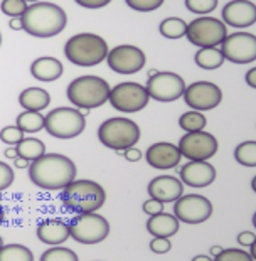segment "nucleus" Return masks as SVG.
Wrapping results in <instances>:
<instances>
[{
  "label": "nucleus",
  "instance_id": "nucleus-44",
  "mask_svg": "<svg viewBox=\"0 0 256 261\" xmlns=\"http://www.w3.org/2000/svg\"><path fill=\"white\" fill-rule=\"evenodd\" d=\"M244 80H246V85L251 86L253 90H256V68H251L244 76Z\"/></svg>",
  "mask_w": 256,
  "mask_h": 261
},
{
  "label": "nucleus",
  "instance_id": "nucleus-29",
  "mask_svg": "<svg viewBox=\"0 0 256 261\" xmlns=\"http://www.w3.org/2000/svg\"><path fill=\"white\" fill-rule=\"evenodd\" d=\"M159 31H160V34L167 39H181L186 36L187 24H186V20L181 17H167L160 22Z\"/></svg>",
  "mask_w": 256,
  "mask_h": 261
},
{
  "label": "nucleus",
  "instance_id": "nucleus-55",
  "mask_svg": "<svg viewBox=\"0 0 256 261\" xmlns=\"http://www.w3.org/2000/svg\"><path fill=\"white\" fill-rule=\"evenodd\" d=\"M24 2H32V4H36V2H39V0H24Z\"/></svg>",
  "mask_w": 256,
  "mask_h": 261
},
{
  "label": "nucleus",
  "instance_id": "nucleus-36",
  "mask_svg": "<svg viewBox=\"0 0 256 261\" xmlns=\"http://www.w3.org/2000/svg\"><path fill=\"white\" fill-rule=\"evenodd\" d=\"M125 2L128 7L137 12H152V10L162 7L164 0H125Z\"/></svg>",
  "mask_w": 256,
  "mask_h": 261
},
{
  "label": "nucleus",
  "instance_id": "nucleus-40",
  "mask_svg": "<svg viewBox=\"0 0 256 261\" xmlns=\"http://www.w3.org/2000/svg\"><path fill=\"white\" fill-rule=\"evenodd\" d=\"M143 213L148 216H155L164 213V202L155 201V199H148V201L143 202Z\"/></svg>",
  "mask_w": 256,
  "mask_h": 261
},
{
  "label": "nucleus",
  "instance_id": "nucleus-2",
  "mask_svg": "<svg viewBox=\"0 0 256 261\" xmlns=\"http://www.w3.org/2000/svg\"><path fill=\"white\" fill-rule=\"evenodd\" d=\"M22 29L32 37L47 39L61 34L68 24V15L59 5L51 2H36L27 5L20 15Z\"/></svg>",
  "mask_w": 256,
  "mask_h": 261
},
{
  "label": "nucleus",
  "instance_id": "nucleus-15",
  "mask_svg": "<svg viewBox=\"0 0 256 261\" xmlns=\"http://www.w3.org/2000/svg\"><path fill=\"white\" fill-rule=\"evenodd\" d=\"M184 101L196 112H208L219 107L222 101V91L218 85L211 81H196L186 86Z\"/></svg>",
  "mask_w": 256,
  "mask_h": 261
},
{
  "label": "nucleus",
  "instance_id": "nucleus-56",
  "mask_svg": "<svg viewBox=\"0 0 256 261\" xmlns=\"http://www.w3.org/2000/svg\"><path fill=\"white\" fill-rule=\"evenodd\" d=\"M2 246H4V240L0 238V248H2Z\"/></svg>",
  "mask_w": 256,
  "mask_h": 261
},
{
  "label": "nucleus",
  "instance_id": "nucleus-26",
  "mask_svg": "<svg viewBox=\"0 0 256 261\" xmlns=\"http://www.w3.org/2000/svg\"><path fill=\"white\" fill-rule=\"evenodd\" d=\"M15 150H17V155L22 159L29 160H36L39 157H42L44 153H46V145L39 140V138H22V140L15 145Z\"/></svg>",
  "mask_w": 256,
  "mask_h": 261
},
{
  "label": "nucleus",
  "instance_id": "nucleus-42",
  "mask_svg": "<svg viewBox=\"0 0 256 261\" xmlns=\"http://www.w3.org/2000/svg\"><path fill=\"white\" fill-rule=\"evenodd\" d=\"M254 240H256V236L251 231H243L238 234V243L241 244V246H251Z\"/></svg>",
  "mask_w": 256,
  "mask_h": 261
},
{
  "label": "nucleus",
  "instance_id": "nucleus-18",
  "mask_svg": "<svg viewBox=\"0 0 256 261\" xmlns=\"http://www.w3.org/2000/svg\"><path fill=\"white\" fill-rule=\"evenodd\" d=\"M145 159H147L150 167L159 169V170H169V169L177 167V165L181 164L182 155L179 152V148H177V145H174V143L159 142V143H153V145L148 147Z\"/></svg>",
  "mask_w": 256,
  "mask_h": 261
},
{
  "label": "nucleus",
  "instance_id": "nucleus-50",
  "mask_svg": "<svg viewBox=\"0 0 256 261\" xmlns=\"http://www.w3.org/2000/svg\"><path fill=\"white\" fill-rule=\"evenodd\" d=\"M249 248H251V251H249V254H251V258L256 261V240L253 241V244H251Z\"/></svg>",
  "mask_w": 256,
  "mask_h": 261
},
{
  "label": "nucleus",
  "instance_id": "nucleus-47",
  "mask_svg": "<svg viewBox=\"0 0 256 261\" xmlns=\"http://www.w3.org/2000/svg\"><path fill=\"white\" fill-rule=\"evenodd\" d=\"M5 157L7 159H17L19 155H17V150H15V147H10L5 150Z\"/></svg>",
  "mask_w": 256,
  "mask_h": 261
},
{
  "label": "nucleus",
  "instance_id": "nucleus-39",
  "mask_svg": "<svg viewBox=\"0 0 256 261\" xmlns=\"http://www.w3.org/2000/svg\"><path fill=\"white\" fill-rule=\"evenodd\" d=\"M172 248V243L169 238H155V240L150 241V249L157 254H165L169 253Z\"/></svg>",
  "mask_w": 256,
  "mask_h": 261
},
{
  "label": "nucleus",
  "instance_id": "nucleus-21",
  "mask_svg": "<svg viewBox=\"0 0 256 261\" xmlns=\"http://www.w3.org/2000/svg\"><path fill=\"white\" fill-rule=\"evenodd\" d=\"M37 238L39 241L51 244V246H59L69 240V226L56 218L44 219L37 226Z\"/></svg>",
  "mask_w": 256,
  "mask_h": 261
},
{
  "label": "nucleus",
  "instance_id": "nucleus-23",
  "mask_svg": "<svg viewBox=\"0 0 256 261\" xmlns=\"http://www.w3.org/2000/svg\"><path fill=\"white\" fill-rule=\"evenodd\" d=\"M63 63L56 58H39L31 64V74L39 81H56L63 74Z\"/></svg>",
  "mask_w": 256,
  "mask_h": 261
},
{
  "label": "nucleus",
  "instance_id": "nucleus-53",
  "mask_svg": "<svg viewBox=\"0 0 256 261\" xmlns=\"http://www.w3.org/2000/svg\"><path fill=\"white\" fill-rule=\"evenodd\" d=\"M159 73V71L157 69H150L148 71V77H152V76H155V74H157Z\"/></svg>",
  "mask_w": 256,
  "mask_h": 261
},
{
  "label": "nucleus",
  "instance_id": "nucleus-57",
  "mask_svg": "<svg viewBox=\"0 0 256 261\" xmlns=\"http://www.w3.org/2000/svg\"><path fill=\"white\" fill-rule=\"evenodd\" d=\"M0 44H2V34H0Z\"/></svg>",
  "mask_w": 256,
  "mask_h": 261
},
{
  "label": "nucleus",
  "instance_id": "nucleus-32",
  "mask_svg": "<svg viewBox=\"0 0 256 261\" xmlns=\"http://www.w3.org/2000/svg\"><path fill=\"white\" fill-rule=\"evenodd\" d=\"M41 261H80L78 254L69 248L53 246L51 249L42 253Z\"/></svg>",
  "mask_w": 256,
  "mask_h": 261
},
{
  "label": "nucleus",
  "instance_id": "nucleus-52",
  "mask_svg": "<svg viewBox=\"0 0 256 261\" xmlns=\"http://www.w3.org/2000/svg\"><path fill=\"white\" fill-rule=\"evenodd\" d=\"M251 189H253L254 194H256V175L253 177V180H251Z\"/></svg>",
  "mask_w": 256,
  "mask_h": 261
},
{
  "label": "nucleus",
  "instance_id": "nucleus-10",
  "mask_svg": "<svg viewBox=\"0 0 256 261\" xmlns=\"http://www.w3.org/2000/svg\"><path fill=\"white\" fill-rule=\"evenodd\" d=\"M148 93L145 86H142L140 83H120V85L113 86L110 90L108 101L111 107L118 112L123 113H137L143 110L148 105Z\"/></svg>",
  "mask_w": 256,
  "mask_h": 261
},
{
  "label": "nucleus",
  "instance_id": "nucleus-5",
  "mask_svg": "<svg viewBox=\"0 0 256 261\" xmlns=\"http://www.w3.org/2000/svg\"><path fill=\"white\" fill-rule=\"evenodd\" d=\"M110 85L99 76H80L69 83L68 99L81 110H93L108 101Z\"/></svg>",
  "mask_w": 256,
  "mask_h": 261
},
{
  "label": "nucleus",
  "instance_id": "nucleus-13",
  "mask_svg": "<svg viewBox=\"0 0 256 261\" xmlns=\"http://www.w3.org/2000/svg\"><path fill=\"white\" fill-rule=\"evenodd\" d=\"M174 216L179 219V223L201 224L213 216V204L204 196L187 194V196H181L175 201Z\"/></svg>",
  "mask_w": 256,
  "mask_h": 261
},
{
  "label": "nucleus",
  "instance_id": "nucleus-45",
  "mask_svg": "<svg viewBox=\"0 0 256 261\" xmlns=\"http://www.w3.org/2000/svg\"><path fill=\"white\" fill-rule=\"evenodd\" d=\"M14 164H15V167H17V169H29V165H31L29 160H25V159H22V157L14 159Z\"/></svg>",
  "mask_w": 256,
  "mask_h": 261
},
{
  "label": "nucleus",
  "instance_id": "nucleus-11",
  "mask_svg": "<svg viewBox=\"0 0 256 261\" xmlns=\"http://www.w3.org/2000/svg\"><path fill=\"white\" fill-rule=\"evenodd\" d=\"M179 152L182 157H186L192 162H206V160L213 159L219 148L218 138L213 133L208 132H187L186 135L181 138Z\"/></svg>",
  "mask_w": 256,
  "mask_h": 261
},
{
  "label": "nucleus",
  "instance_id": "nucleus-4",
  "mask_svg": "<svg viewBox=\"0 0 256 261\" xmlns=\"http://www.w3.org/2000/svg\"><path fill=\"white\" fill-rule=\"evenodd\" d=\"M108 44L103 37L90 32L76 34L66 42L64 54L69 63L81 68H91L99 64L108 56Z\"/></svg>",
  "mask_w": 256,
  "mask_h": 261
},
{
  "label": "nucleus",
  "instance_id": "nucleus-48",
  "mask_svg": "<svg viewBox=\"0 0 256 261\" xmlns=\"http://www.w3.org/2000/svg\"><path fill=\"white\" fill-rule=\"evenodd\" d=\"M192 261H213L211 256H206V254H199V256H194Z\"/></svg>",
  "mask_w": 256,
  "mask_h": 261
},
{
  "label": "nucleus",
  "instance_id": "nucleus-3",
  "mask_svg": "<svg viewBox=\"0 0 256 261\" xmlns=\"http://www.w3.org/2000/svg\"><path fill=\"white\" fill-rule=\"evenodd\" d=\"M107 201L105 189L94 180H73L61 191V202L69 213H96Z\"/></svg>",
  "mask_w": 256,
  "mask_h": 261
},
{
  "label": "nucleus",
  "instance_id": "nucleus-1",
  "mask_svg": "<svg viewBox=\"0 0 256 261\" xmlns=\"http://www.w3.org/2000/svg\"><path fill=\"white\" fill-rule=\"evenodd\" d=\"M76 165L61 153H44L29 165V179L44 191H63L76 180Z\"/></svg>",
  "mask_w": 256,
  "mask_h": 261
},
{
  "label": "nucleus",
  "instance_id": "nucleus-6",
  "mask_svg": "<svg viewBox=\"0 0 256 261\" xmlns=\"http://www.w3.org/2000/svg\"><path fill=\"white\" fill-rule=\"evenodd\" d=\"M140 126L133 120L113 116L99 125L98 138L105 147L116 150V152H123V150L137 145L140 140Z\"/></svg>",
  "mask_w": 256,
  "mask_h": 261
},
{
  "label": "nucleus",
  "instance_id": "nucleus-17",
  "mask_svg": "<svg viewBox=\"0 0 256 261\" xmlns=\"http://www.w3.org/2000/svg\"><path fill=\"white\" fill-rule=\"evenodd\" d=\"M222 20L231 27H249L256 22V5L249 0H231L222 9Z\"/></svg>",
  "mask_w": 256,
  "mask_h": 261
},
{
  "label": "nucleus",
  "instance_id": "nucleus-51",
  "mask_svg": "<svg viewBox=\"0 0 256 261\" xmlns=\"http://www.w3.org/2000/svg\"><path fill=\"white\" fill-rule=\"evenodd\" d=\"M4 218H5V213H4L2 205H0V226H2V224H4Z\"/></svg>",
  "mask_w": 256,
  "mask_h": 261
},
{
  "label": "nucleus",
  "instance_id": "nucleus-34",
  "mask_svg": "<svg viewBox=\"0 0 256 261\" xmlns=\"http://www.w3.org/2000/svg\"><path fill=\"white\" fill-rule=\"evenodd\" d=\"M213 261H254V259L251 258V254L243 251V249L227 248V249H222L218 256H214Z\"/></svg>",
  "mask_w": 256,
  "mask_h": 261
},
{
  "label": "nucleus",
  "instance_id": "nucleus-25",
  "mask_svg": "<svg viewBox=\"0 0 256 261\" xmlns=\"http://www.w3.org/2000/svg\"><path fill=\"white\" fill-rule=\"evenodd\" d=\"M194 61H196V64L199 68L202 69H218L221 68L222 64H224V56H222L221 49L218 47H202L199 49L196 53V56H194Z\"/></svg>",
  "mask_w": 256,
  "mask_h": 261
},
{
  "label": "nucleus",
  "instance_id": "nucleus-7",
  "mask_svg": "<svg viewBox=\"0 0 256 261\" xmlns=\"http://www.w3.org/2000/svg\"><path fill=\"white\" fill-rule=\"evenodd\" d=\"M44 128L54 138L69 140L78 135H81L86 128V118L80 110L61 107L49 112L44 116Z\"/></svg>",
  "mask_w": 256,
  "mask_h": 261
},
{
  "label": "nucleus",
  "instance_id": "nucleus-22",
  "mask_svg": "<svg viewBox=\"0 0 256 261\" xmlns=\"http://www.w3.org/2000/svg\"><path fill=\"white\" fill-rule=\"evenodd\" d=\"M179 219L174 214L160 213L155 216H150L147 221V231L153 238H172L179 231Z\"/></svg>",
  "mask_w": 256,
  "mask_h": 261
},
{
  "label": "nucleus",
  "instance_id": "nucleus-27",
  "mask_svg": "<svg viewBox=\"0 0 256 261\" xmlns=\"http://www.w3.org/2000/svg\"><path fill=\"white\" fill-rule=\"evenodd\" d=\"M0 261H34V253L24 244H4L0 248Z\"/></svg>",
  "mask_w": 256,
  "mask_h": 261
},
{
  "label": "nucleus",
  "instance_id": "nucleus-30",
  "mask_svg": "<svg viewBox=\"0 0 256 261\" xmlns=\"http://www.w3.org/2000/svg\"><path fill=\"white\" fill-rule=\"evenodd\" d=\"M235 159L244 167H256V142H243L235 148Z\"/></svg>",
  "mask_w": 256,
  "mask_h": 261
},
{
  "label": "nucleus",
  "instance_id": "nucleus-35",
  "mask_svg": "<svg viewBox=\"0 0 256 261\" xmlns=\"http://www.w3.org/2000/svg\"><path fill=\"white\" fill-rule=\"evenodd\" d=\"M25 9L27 4L24 0H2V4H0V10L9 17H20L25 12Z\"/></svg>",
  "mask_w": 256,
  "mask_h": 261
},
{
  "label": "nucleus",
  "instance_id": "nucleus-49",
  "mask_svg": "<svg viewBox=\"0 0 256 261\" xmlns=\"http://www.w3.org/2000/svg\"><path fill=\"white\" fill-rule=\"evenodd\" d=\"M221 251H222V248H221V246H213V248H211V251H209V253L213 254V256H218V254H219Z\"/></svg>",
  "mask_w": 256,
  "mask_h": 261
},
{
  "label": "nucleus",
  "instance_id": "nucleus-38",
  "mask_svg": "<svg viewBox=\"0 0 256 261\" xmlns=\"http://www.w3.org/2000/svg\"><path fill=\"white\" fill-rule=\"evenodd\" d=\"M14 182V170L5 162H0V191H5Z\"/></svg>",
  "mask_w": 256,
  "mask_h": 261
},
{
  "label": "nucleus",
  "instance_id": "nucleus-46",
  "mask_svg": "<svg viewBox=\"0 0 256 261\" xmlns=\"http://www.w3.org/2000/svg\"><path fill=\"white\" fill-rule=\"evenodd\" d=\"M9 25H10V29L12 31H20L22 29V20L20 17H12L9 22Z\"/></svg>",
  "mask_w": 256,
  "mask_h": 261
},
{
  "label": "nucleus",
  "instance_id": "nucleus-8",
  "mask_svg": "<svg viewBox=\"0 0 256 261\" xmlns=\"http://www.w3.org/2000/svg\"><path fill=\"white\" fill-rule=\"evenodd\" d=\"M68 226L69 236L81 244H98L110 234V223L96 213L76 214Z\"/></svg>",
  "mask_w": 256,
  "mask_h": 261
},
{
  "label": "nucleus",
  "instance_id": "nucleus-14",
  "mask_svg": "<svg viewBox=\"0 0 256 261\" xmlns=\"http://www.w3.org/2000/svg\"><path fill=\"white\" fill-rule=\"evenodd\" d=\"M224 59L235 64H248L256 61V36L249 32H235L221 42Z\"/></svg>",
  "mask_w": 256,
  "mask_h": 261
},
{
  "label": "nucleus",
  "instance_id": "nucleus-54",
  "mask_svg": "<svg viewBox=\"0 0 256 261\" xmlns=\"http://www.w3.org/2000/svg\"><path fill=\"white\" fill-rule=\"evenodd\" d=\"M253 226H254V229H256V213L253 214Z\"/></svg>",
  "mask_w": 256,
  "mask_h": 261
},
{
  "label": "nucleus",
  "instance_id": "nucleus-43",
  "mask_svg": "<svg viewBox=\"0 0 256 261\" xmlns=\"http://www.w3.org/2000/svg\"><path fill=\"white\" fill-rule=\"evenodd\" d=\"M123 155L128 162H138V160L142 159V152L137 147H130V148L123 150Z\"/></svg>",
  "mask_w": 256,
  "mask_h": 261
},
{
  "label": "nucleus",
  "instance_id": "nucleus-31",
  "mask_svg": "<svg viewBox=\"0 0 256 261\" xmlns=\"http://www.w3.org/2000/svg\"><path fill=\"white\" fill-rule=\"evenodd\" d=\"M179 125H181V128L186 132H201L206 128V125H208V120H206V116L201 112L192 110V112H187L181 116Z\"/></svg>",
  "mask_w": 256,
  "mask_h": 261
},
{
  "label": "nucleus",
  "instance_id": "nucleus-28",
  "mask_svg": "<svg viewBox=\"0 0 256 261\" xmlns=\"http://www.w3.org/2000/svg\"><path fill=\"white\" fill-rule=\"evenodd\" d=\"M17 126L24 133H36L44 128V116L39 112H22L17 116Z\"/></svg>",
  "mask_w": 256,
  "mask_h": 261
},
{
  "label": "nucleus",
  "instance_id": "nucleus-16",
  "mask_svg": "<svg viewBox=\"0 0 256 261\" xmlns=\"http://www.w3.org/2000/svg\"><path fill=\"white\" fill-rule=\"evenodd\" d=\"M108 66L118 74H135L145 66V53L137 46H116L108 51Z\"/></svg>",
  "mask_w": 256,
  "mask_h": 261
},
{
  "label": "nucleus",
  "instance_id": "nucleus-33",
  "mask_svg": "<svg viewBox=\"0 0 256 261\" xmlns=\"http://www.w3.org/2000/svg\"><path fill=\"white\" fill-rule=\"evenodd\" d=\"M187 10H191L194 14L206 15L213 12L218 7V0H186Z\"/></svg>",
  "mask_w": 256,
  "mask_h": 261
},
{
  "label": "nucleus",
  "instance_id": "nucleus-9",
  "mask_svg": "<svg viewBox=\"0 0 256 261\" xmlns=\"http://www.w3.org/2000/svg\"><path fill=\"white\" fill-rule=\"evenodd\" d=\"M186 36L189 39V42L197 46L199 49L216 47L226 39L227 29L224 22L206 15V17L194 19L191 24H187Z\"/></svg>",
  "mask_w": 256,
  "mask_h": 261
},
{
  "label": "nucleus",
  "instance_id": "nucleus-20",
  "mask_svg": "<svg viewBox=\"0 0 256 261\" xmlns=\"http://www.w3.org/2000/svg\"><path fill=\"white\" fill-rule=\"evenodd\" d=\"M150 199L160 202H175L181 196H184V184L172 175H159L150 180L147 187Z\"/></svg>",
  "mask_w": 256,
  "mask_h": 261
},
{
  "label": "nucleus",
  "instance_id": "nucleus-24",
  "mask_svg": "<svg viewBox=\"0 0 256 261\" xmlns=\"http://www.w3.org/2000/svg\"><path fill=\"white\" fill-rule=\"evenodd\" d=\"M51 103V96L42 88H27L19 94V105L27 112H41Z\"/></svg>",
  "mask_w": 256,
  "mask_h": 261
},
{
  "label": "nucleus",
  "instance_id": "nucleus-19",
  "mask_svg": "<svg viewBox=\"0 0 256 261\" xmlns=\"http://www.w3.org/2000/svg\"><path fill=\"white\" fill-rule=\"evenodd\" d=\"M181 182L189 187H208L216 180V169L208 160L206 162H187L179 169Z\"/></svg>",
  "mask_w": 256,
  "mask_h": 261
},
{
  "label": "nucleus",
  "instance_id": "nucleus-41",
  "mask_svg": "<svg viewBox=\"0 0 256 261\" xmlns=\"http://www.w3.org/2000/svg\"><path fill=\"white\" fill-rule=\"evenodd\" d=\"M74 2L85 9H101L107 7L111 0H74Z\"/></svg>",
  "mask_w": 256,
  "mask_h": 261
},
{
  "label": "nucleus",
  "instance_id": "nucleus-37",
  "mask_svg": "<svg viewBox=\"0 0 256 261\" xmlns=\"http://www.w3.org/2000/svg\"><path fill=\"white\" fill-rule=\"evenodd\" d=\"M24 138V132L19 130L17 126H5L0 130V140L7 145H17V143Z\"/></svg>",
  "mask_w": 256,
  "mask_h": 261
},
{
  "label": "nucleus",
  "instance_id": "nucleus-12",
  "mask_svg": "<svg viewBox=\"0 0 256 261\" xmlns=\"http://www.w3.org/2000/svg\"><path fill=\"white\" fill-rule=\"evenodd\" d=\"M145 90L150 98L160 103H170L179 99L186 91V83L175 73L170 71H159L157 74L148 77Z\"/></svg>",
  "mask_w": 256,
  "mask_h": 261
}]
</instances>
